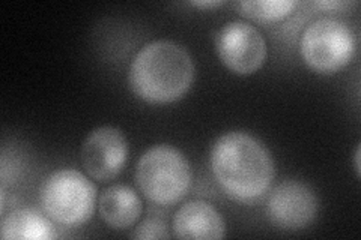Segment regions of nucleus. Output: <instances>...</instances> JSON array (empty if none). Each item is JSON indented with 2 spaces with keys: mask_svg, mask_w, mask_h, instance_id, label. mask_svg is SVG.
Here are the masks:
<instances>
[{
  "mask_svg": "<svg viewBox=\"0 0 361 240\" xmlns=\"http://www.w3.org/2000/svg\"><path fill=\"white\" fill-rule=\"evenodd\" d=\"M212 175L235 200L259 198L274 179V161L255 137L240 131L223 134L211 149Z\"/></svg>",
  "mask_w": 361,
  "mask_h": 240,
  "instance_id": "obj_1",
  "label": "nucleus"
},
{
  "mask_svg": "<svg viewBox=\"0 0 361 240\" xmlns=\"http://www.w3.org/2000/svg\"><path fill=\"white\" fill-rule=\"evenodd\" d=\"M195 80V62L183 45L157 39L139 50L130 66L133 92L151 104L183 98Z\"/></svg>",
  "mask_w": 361,
  "mask_h": 240,
  "instance_id": "obj_2",
  "label": "nucleus"
},
{
  "mask_svg": "<svg viewBox=\"0 0 361 240\" xmlns=\"http://www.w3.org/2000/svg\"><path fill=\"white\" fill-rule=\"evenodd\" d=\"M135 182L151 201L172 204L185 196L191 184L190 164L176 147L154 146L135 165Z\"/></svg>",
  "mask_w": 361,
  "mask_h": 240,
  "instance_id": "obj_3",
  "label": "nucleus"
},
{
  "mask_svg": "<svg viewBox=\"0 0 361 240\" xmlns=\"http://www.w3.org/2000/svg\"><path fill=\"white\" fill-rule=\"evenodd\" d=\"M95 185L73 168L54 171L41 187L44 212L50 220L68 227L87 222L95 210Z\"/></svg>",
  "mask_w": 361,
  "mask_h": 240,
  "instance_id": "obj_4",
  "label": "nucleus"
},
{
  "mask_svg": "<svg viewBox=\"0 0 361 240\" xmlns=\"http://www.w3.org/2000/svg\"><path fill=\"white\" fill-rule=\"evenodd\" d=\"M355 38L343 21L319 18L307 26L301 37V54L312 70L331 74L353 59Z\"/></svg>",
  "mask_w": 361,
  "mask_h": 240,
  "instance_id": "obj_5",
  "label": "nucleus"
},
{
  "mask_svg": "<svg viewBox=\"0 0 361 240\" xmlns=\"http://www.w3.org/2000/svg\"><path fill=\"white\" fill-rule=\"evenodd\" d=\"M220 61L235 74L256 72L267 59V41L253 25L231 21L224 25L216 38Z\"/></svg>",
  "mask_w": 361,
  "mask_h": 240,
  "instance_id": "obj_6",
  "label": "nucleus"
},
{
  "mask_svg": "<svg viewBox=\"0 0 361 240\" xmlns=\"http://www.w3.org/2000/svg\"><path fill=\"white\" fill-rule=\"evenodd\" d=\"M82 165L98 182L115 179L128 161V141L115 127H99L82 144Z\"/></svg>",
  "mask_w": 361,
  "mask_h": 240,
  "instance_id": "obj_7",
  "label": "nucleus"
},
{
  "mask_svg": "<svg viewBox=\"0 0 361 240\" xmlns=\"http://www.w3.org/2000/svg\"><path fill=\"white\" fill-rule=\"evenodd\" d=\"M267 212L269 221L281 230H301L316 218L318 198L304 182L285 180L269 194Z\"/></svg>",
  "mask_w": 361,
  "mask_h": 240,
  "instance_id": "obj_8",
  "label": "nucleus"
},
{
  "mask_svg": "<svg viewBox=\"0 0 361 240\" xmlns=\"http://www.w3.org/2000/svg\"><path fill=\"white\" fill-rule=\"evenodd\" d=\"M173 232L179 239H223L226 224L209 203L190 201L175 213Z\"/></svg>",
  "mask_w": 361,
  "mask_h": 240,
  "instance_id": "obj_9",
  "label": "nucleus"
},
{
  "mask_svg": "<svg viewBox=\"0 0 361 240\" xmlns=\"http://www.w3.org/2000/svg\"><path fill=\"white\" fill-rule=\"evenodd\" d=\"M103 221L115 230H126L140 218L143 204L137 192L127 185H113L104 189L98 200Z\"/></svg>",
  "mask_w": 361,
  "mask_h": 240,
  "instance_id": "obj_10",
  "label": "nucleus"
},
{
  "mask_svg": "<svg viewBox=\"0 0 361 240\" xmlns=\"http://www.w3.org/2000/svg\"><path fill=\"white\" fill-rule=\"evenodd\" d=\"M2 239L5 240H47L54 237V228L49 220L30 209H18L2 220Z\"/></svg>",
  "mask_w": 361,
  "mask_h": 240,
  "instance_id": "obj_11",
  "label": "nucleus"
},
{
  "mask_svg": "<svg viewBox=\"0 0 361 240\" xmlns=\"http://www.w3.org/2000/svg\"><path fill=\"white\" fill-rule=\"evenodd\" d=\"M295 6V0H247V2L238 4L244 15L261 21H277L285 18Z\"/></svg>",
  "mask_w": 361,
  "mask_h": 240,
  "instance_id": "obj_12",
  "label": "nucleus"
},
{
  "mask_svg": "<svg viewBox=\"0 0 361 240\" xmlns=\"http://www.w3.org/2000/svg\"><path fill=\"white\" fill-rule=\"evenodd\" d=\"M131 237L133 239H169L171 234L167 232V225L161 220L148 218L135 228Z\"/></svg>",
  "mask_w": 361,
  "mask_h": 240,
  "instance_id": "obj_13",
  "label": "nucleus"
},
{
  "mask_svg": "<svg viewBox=\"0 0 361 240\" xmlns=\"http://www.w3.org/2000/svg\"><path fill=\"white\" fill-rule=\"evenodd\" d=\"M195 6H199V8H217V6H221L224 2H221V0H211V2H191Z\"/></svg>",
  "mask_w": 361,
  "mask_h": 240,
  "instance_id": "obj_14",
  "label": "nucleus"
},
{
  "mask_svg": "<svg viewBox=\"0 0 361 240\" xmlns=\"http://www.w3.org/2000/svg\"><path fill=\"white\" fill-rule=\"evenodd\" d=\"M316 5L322 6V8H341V6H345L348 4L346 2H318Z\"/></svg>",
  "mask_w": 361,
  "mask_h": 240,
  "instance_id": "obj_15",
  "label": "nucleus"
},
{
  "mask_svg": "<svg viewBox=\"0 0 361 240\" xmlns=\"http://www.w3.org/2000/svg\"><path fill=\"white\" fill-rule=\"evenodd\" d=\"M355 170H357V175L360 176V147H357V152H355Z\"/></svg>",
  "mask_w": 361,
  "mask_h": 240,
  "instance_id": "obj_16",
  "label": "nucleus"
}]
</instances>
